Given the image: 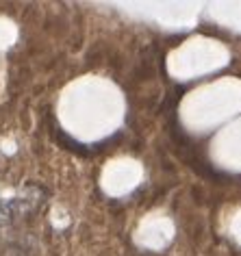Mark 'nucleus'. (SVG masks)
<instances>
[]
</instances>
